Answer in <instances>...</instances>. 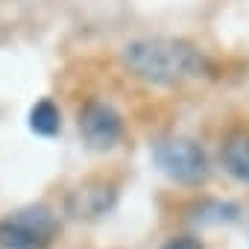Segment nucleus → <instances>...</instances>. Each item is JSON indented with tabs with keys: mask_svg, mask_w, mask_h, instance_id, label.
Listing matches in <instances>:
<instances>
[{
	"mask_svg": "<svg viewBox=\"0 0 249 249\" xmlns=\"http://www.w3.org/2000/svg\"><path fill=\"white\" fill-rule=\"evenodd\" d=\"M123 65L129 68L138 79L161 88L185 85L202 76H211V62L208 56L185 41V38H170V36H150V38H135L123 47L120 53Z\"/></svg>",
	"mask_w": 249,
	"mask_h": 249,
	"instance_id": "f257e3e1",
	"label": "nucleus"
},
{
	"mask_svg": "<svg viewBox=\"0 0 249 249\" xmlns=\"http://www.w3.org/2000/svg\"><path fill=\"white\" fill-rule=\"evenodd\" d=\"M59 237V217L47 205H27L0 220V249H50Z\"/></svg>",
	"mask_w": 249,
	"mask_h": 249,
	"instance_id": "f03ea898",
	"label": "nucleus"
},
{
	"mask_svg": "<svg viewBox=\"0 0 249 249\" xmlns=\"http://www.w3.org/2000/svg\"><path fill=\"white\" fill-rule=\"evenodd\" d=\"M153 164L176 185H202L211 173L205 150L179 135H167L153 144Z\"/></svg>",
	"mask_w": 249,
	"mask_h": 249,
	"instance_id": "7ed1b4c3",
	"label": "nucleus"
},
{
	"mask_svg": "<svg viewBox=\"0 0 249 249\" xmlns=\"http://www.w3.org/2000/svg\"><path fill=\"white\" fill-rule=\"evenodd\" d=\"M79 132L91 150L106 153V150L117 147L123 138V114L111 103L88 100L79 111Z\"/></svg>",
	"mask_w": 249,
	"mask_h": 249,
	"instance_id": "20e7f679",
	"label": "nucleus"
},
{
	"mask_svg": "<svg viewBox=\"0 0 249 249\" xmlns=\"http://www.w3.org/2000/svg\"><path fill=\"white\" fill-rule=\"evenodd\" d=\"M114 202H117V185L111 179L94 176V179H85L82 185H76L68 194L65 208L76 220H100L114 208Z\"/></svg>",
	"mask_w": 249,
	"mask_h": 249,
	"instance_id": "39448f33",
	"label": "nucleus"
},
{
	"mask_svg": "<svg viewBox=\"0 0 249 249\" xmlns=\"http://www.w3.org/2000/svg\"><path fill=\"white\" fill-rule=\"evenodd\" d=\"M220 161L226 167V173L243 185H249V129L246 126H234L223 144H220Z\"/></svg>",
	"mask_w": 249,
	"mask_h": 249,
	"instance_id": "423d86ee",
	"label": "nucleus"
},
{
	"mask_svg": "<svg viewBox=\"0 0 249 249\" xmlns=\"http://www.w3.org/2000/svg\"><path fill=\"white\" fill-rule=\"evenodd\" d=\"M191 220L199 226H223V223H234L240 220V205L229 202V199H202L191 208Z\"/></svg>",
	"mask_w": 249,
	"mask_h": 249,
	"instance_id": "0eeeda50",
	"label": "nucleus"
},
{
	"mask_svg": "<svg viewBox=\"0 0 249 249\" xmlns=\"http://www.w3.org/2000/svg\"><path fill=\"white\" fill-rule=\"evenodd\" d=\"M27 126L33 135H41V138H53L62 132V111L53 100H38L33 108H30V117H27Z\"/></svg>",
	"mask_w": 249,
	"mask_h": 249,
	"instance_id": "6e6552de",
	"label": "nucleus"
},
{
	"mask_svg": "<svg viewBox=\"0 0 249 249\" xmlns=\"http://www.w3.org/2000/svg\"><path fill=\"white\" fill-rule=\"evenodd\" d=\"M161 249H205V243L194 234H176V237H167Z\"/></svg>",
	"mask_w": 249,
	"mask_h": 249,
	"instance_id": "1a4fd4ad",
	"label": "nucleus"
}]
</instances>
